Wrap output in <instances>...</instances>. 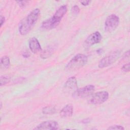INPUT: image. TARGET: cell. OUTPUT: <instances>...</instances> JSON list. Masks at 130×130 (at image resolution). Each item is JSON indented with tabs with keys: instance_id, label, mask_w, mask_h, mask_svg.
<instances>
[{
	"instance_id": "7",
	"label": "cell",
	"mask_w": 130,
	"mask_h": 130,
	"mask_svg": "<svg viewBox=\"0 0 130 130\" xmlns=\"http://www.w3.org/2000/svg\"><path fill=\"white\" fill-rule=\"evenodd\" d=\"M102 38V36L100 32L95 31L87 37L84 41L83 45L85 48H89L95 44L100 43Z\"/></svg>"
},
{
	"instance_id": "3",
	"label": "cell",
	"mask_w": 130,
	"mask_h": 130,
	"mask_svg": "<svg viewBox=\"0 0 130 130\" xmlns=\"http://www.w3.org/2000/svg\"><path fill=\"white\" fill-rule=\"evenodd\" d=\"M120 52V50H116L110 53L107 55L102 58L99 62V68L102 69L111 65L119 57Z\"/></svg>"
},
{
	"instance_id": "22",
	"label": "cell",
	"mask_w": 130,
	"mask_h": 130,
	"mask_svg": "<svg viewBox=\"0 0 130 130\" xmlns=\"http://www.w3.org/2000/svg\"><path fill=\"white\" fill-rule=\"evenodd\" d=\"M90 1H80V3L84 6H88L90 3Z\"/></svg>"
},
{
	"instance_id": "5",
	"label": "cell",
	"mask_w": 130,
	"mask_h": 130,
	"mask_svg": "<svg viewBox=\"0 0 130 130\" xmlns=\"http://www.w3.org/2000/svg\"><path fill=\"white\" fill-rule=\"evenodd\" d=\"M119 23V17L115 14H111L107 17L105 20L104 29L106 32H111L116 28Z\"/></svg>"
},
{
	"instance_id": "6",
	"label": "cell",
	"mask_w": 130,
	"mask_h": 130,
	"mask_svg": "<svg viewBox=\"0 0 130 130\" xmlns=\"http://www.w3.org/2000/svg\"><path fill=\"white\" fill-rule=\"evenodd\" d=\"M95 90V86L93 85H87L80 88H77L72 94L74 98H84L90 96Z\"/></svg>"
},
{
	"instance_id": "4",
	"label": "cell",
	"mask_w": 130,
	"mask_h": 130,
	"mask_svg": "<svg viewBox=\"0 0 130 130\" xmlns=\"http://www.w3.org/2000/svg\"><path fill=\"white\" fill-rule=\"evenodd\" d=\"M87 100L89 104L100 105L106 102L109 98V93L106 91H101L90 95Z\"/></svg>"
},
{
	"instance_id": "21",
	"label": "cell",
	"mask_w": 130,
	"mask_h": 130,
	"mask_svg": "<svg viewBox=\"0 0 130 130\" xmlns=\"http://www.w3.org/2000/svg\"><path fill=\"white\" fill-rule=\"evenodd\" d=\"M16 3L18 4L20 7L23 8L28 4L29 2L28 1H17Z\"/></svg>"
},
{
	"instance_id": "17",
	"label": "cell",
	"mask_w": 130,
	"mask_h": 130,
	"mask_svg": "<svg viewBox=\"0 0 130 130\" xmlns=\"http://www.w3.org/2000/svg\"><path fill=\"white\" fill-rule=\"evenodd\" d=\"M11 78L9 76L3 75L1 76V80H0V85L1 86H3L7 84L8 82L10 81Z\"/></svg>"
},
{
	"instance_id": "10",
	"label": "cell",
	"mask_w": 130,
	"mask_h": 130,
	"mask_svg": "<svg viewBox=\"0 0 130 130\" xmlns=\"http://www.w3.org/2000/svg\"><path fill=\"white\" fill-rule=\"evenodd\" d=\"M58 23L54 21L51 17L44 21L41 26V28L43 30H50L55 28L58 25Z\"/></svg>"
},
{
	"instance_id": "11",
	"label": "cell",
	"mask_w": 130,
	"mask_h": 130,
	"mask_svg": "<svg viewBox=\"0 0 130 130\" xmlns=\"http://www.w3.org/2000/svg\"><path fill=\"white\" fill-rule=\"evenodd\" d=\"M73 113V107L71 104H67L64 106L59 112V115L62 118L71 117Z\"/></svg>"
},
{
	"instance_id": "14",
	"label": "cell",
	"mask_w": 130,
	"mask_h": 130,
	"mask_svg": "<svg viewBox=\"0 0 130 130\" xmlns=\"http://www.w3.org/2000/svg\"><path fill=\"white\" fill-rule=\"evenodd\" d=\"M55 49V48L54 46H50L48 48H46V49H45L42 52L40 56L42 58H47L48 57H49L53 53Z\"/></svg>"
},
{
	"instance_id": "25",
	"label": "cell",
	"mask_w": 130,
	"mask_h": 130,
	"mask_svg": "<svg viewBox=\"0 0 130 130\" xmlns=\"http://www.w3.org/2000/svg\"><path fill=\"white\" fill-rule=\"evenodd\" d=\"M2 102H1V108H2Z\"/></svg>"
},
{
	"instance_id": "24",
	"label": "cell",
	"mask_w": 130,
	"mask_h": 130,
	"mask_svg": "<svg viewBox=\"0 0 130 130\" xmlns=\"http://www.w3.org/2000/svg\"><path fill=\"white\" fill-rule=\"evenodd\" d=\"M22 56L23 57H25V58H27L29 56V54L28 53V52H24L22 53Z\"/></svg>"
},
{
	"instance_id": "23",
	"label": "cell",
	"mask_w": 130,
	"mask_h": 130,
	"mask_svg": "<svg viewBox=\"0 0 130 130\" xmlns=\"http://www.w3.org/2000/svg\"><path fill=\"white\" fill-rule=\"evenodd\" d=\"M0 20H1V27L3 26V25L4 24L5 22V18L4 16L1 15L0 16Z\"/></svg>"
},
{
	"instance_id": "9",
	"label": "cell",
	"mask_w": 130,
	"mask_h": 130,
	"mask_svg": "<svg viewBox=\"0 0 130 130\" xmlns=\"http://www.w3.org/2000/svg\"><path fill=\"white\" fill-rule=\"evenodd\" d=\"M28 45L30 51L35 54L39 53L42 50V48L39 42L35 37L31 38L29 39L28 42Z\"/></svg>"
},
{
	"instance_id": "13",
	"label": "cell",
	"mask_w": 130,
	"mask_h": 130,
	"mask_svg": "<svg viewBox=\"0 0 130 130\" xmlns=\"http://www.w3.org/2000/svg\"><path fill=\"white\" fill-rule=\"evenodd\" d=\"M67 11V6L64 5H62L56 10V11L55 12L53 16L61 21L63 16L66 14Z\"/></svg>"
},
{
	"instance_id": "2",
	"label": "cell",
	"mask_w": 130,
	"mask_h": 130,
	"mask_svg": "<svg viewBox=\"0 0 130 130\" xmlns=\"http://www.w3.org/2000/svg\"><path fill=\"white\" fill-rule=\"evenodd\" d=\"M88 61V58L84 54L78 53L75 55L66 64L65 69L67 71H74L80 69L85 66Z\"/></svg>"
},
{
	"instance_id": "18",
	"label": "cell",
	"mask_w": 130,
	"mask_h": 130,
	"mask_svg": "<svg viewBox=\"0 0 130 130\" xmlns=\"http://www.w3.org/2000/svg\"><path fill=\"white\" fill-rule=\"evenodd\" d=\"M71 12L73 15H77L80 12V8L77 5H75L72 8Z\"/></svg>"
},
{
	"instance_id": "19",
	"label": "cell",
	"mask_w": 130,
	"mask_h": 130,
	"mask_svg": "<svg viewBox=\"0 0 130 130\" xmlns=\"http://www.w3.org/2000/svg\"><path fill=\"white\" fill-rule=\"evenodd\" d=\"M107 129H124V128L120 125H111L109 126Z\"/></svg>"
},
{
	"instance_id": "1",
	"label": "cell",
	"mask_w": 130,
	"mask_h": 130,
	"mask_svg": "<svg viewBox=\"0 0 130 130\" xmlns=\"http://www.w3.org/2000/svg\"><path fill=\"white\" fill-rule=\"evenodd\" d=\"M40 14V10L38 8L35 9L20 21L18 25V30L20 35L25 36L29 33L37 22Z\"/></svg>"
},
{
	"instance_id": "8",
	"label": "cell",
	"mask_w": 130,
	"mask_h": 130,
	"mask_svg": "<svg viewBox=\"0 0 130 130\" xmlns=\"http://www.w3.org/2000/svg\"><path fill=\"white\" fill-rule=\"evenodd\" d=\"M59 129V124L55 120H47L40 123L34 128L35 130H54Z\"/></svg>"
},
{
	"instance_id": "12",
	"label": "cell",
	"mask_w": 130,
	"mask_h": 130,
	"mask_svg": "<svg viewBox=\"0 0 130 130\" xmlns=\"http://www.w3.org/2000/svg\"><path fill=\"white\" fill-rule=\"evenodd\" d=\"M64 88L67 90H76L77 88V81L74 76L68 79L64 84Z\"/></svg>"
},
{
	"instance_id": "16",
	"label": "cell",
	"mask_w": 130,
	"mask_h": 130,
	"mask_svg": "<svg viewBox=\"0 0 130 130\" xmlns=\"http://www.w3.org/2000/svg\"><path fill=\"white\" fill-rule=\"evenodd\" d=\"M56 112V109L54 107L46 106L42 109V113L46 115L54 114Z\"/></svg>"
},
{
	"instance_id": "15",
	"label": "cell",
	"mask_w": 130,
	"mask_h": 130,
	"mask_svg": "<svg viewBox=\"0 0 130 130\" xmlns=\"http://www.w3.org/2000/svg\"><path fill=\"white\" fill-rule=\"evenodd\" d=\"M1 64L5 69H8L10 66V59L9 56L5 55L1 57Z\"/></svg>"
},
{
	"instance_id": "20",
	"label": "cell",
	"mask_w": 130,
	"mask_h": 130,
	"mask_svg": "<svg viewBox=\"0 0 130 130\" xmlns=\"http://www.w3.org/2000/svg\"><path fill=\"white\" fill-rule=\"evenodd\" d=\"M129 67H130V64L129 63H126L124 64L122 68H121V71L123 72L124 73H126V72H128L129 71Z\"/></svg>"
}]
</instances>
